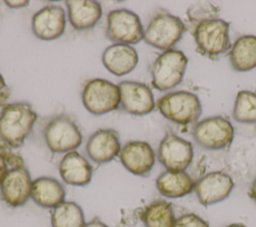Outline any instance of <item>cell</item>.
I'll return each mask as SVG.
<instances>
[{
  "label": "cell",
  "mask_w": 256,
  "mask_h": 227,
  "mask_svg": "<svg viewBox=\"0 0 256 227\" xmlns=\"http://www.w3.org/2000/svg\"><path fill=\"white\" fill-rule=\"evenodd\" d=\"M37 118V113L28 102L5 104L0 111V141L10 148H20Z\"/></svg>",
  "instance_id": "cell-1"
},
{
  "label": "cell",
  "mask_w": 256,
  "mask_h": 227,
  "mask_svg": "<svg viewBox=\"0 0 256 227\" xmlns=\"http://www.w3.org/2000/svg\"><path fill=\"white\" fill-rule=\"evenodd\" d=\"M157 108L163 117L180 125L195 123L202 114L198 96L184 90L165 94L158 99Z\"/></svg>",
  "instance_id": "cell-2"
},
{
  "label": "cell",
  "mask_w": 256,
  "mask_h": 227,
  "mask_svg": "<svg viewBox=\"0 0 256 227\" xmlns=\"http://www.w3.org/2000/svg\"><path fill=\"white\" fill-rule=\"evenodd\" d=\"M230 24L220 18L200 22L193 28V37L197 51L210 58L217 59L230 47Z\"/></svg>",
  "instance_id": "cell-3"
},
{
  "label": "cell",
  "mask_w": 256,
  "mask_h": 227,
  "mask_svg": "<svg viewBox=\"0 0 256 227\" xmlns=\"http://www.w3.org/2000/svg\"><path fill=\"white\" fill-rule=\"evenodd\" d=\"M43 137L53 153H68L82 143V134L76 122L66 114L50 118L43 128Z\"/></svg>",
  "instance_id": "cell-4"
},
{
  "label": "cell",
  "mask_w": 256,
  "mask_h": 227,
  "mask_svg": "<svg viewBox=\"0 0 256 227\" xmlns=\"http://www.w3.org/2000/svg\"><path fill=\"white\" fill-rule=\"evenodd\" d=\"M188 59L176 49H169L158 55L150 67L152 85L159 91H166L181 83Z\"/></svg>",
  "instance_id": "cell-5"
},
{
  "label": "cell",
  "mask_w": 256,
  "mask_h": 227,
  "mask_svg": "<svg viewBox=\"0 0 256 227\" xmlns=\"http://www.w3.org/2000/svg\"><path fill=\"white\" fill-rule=\"evenodd\" d=\"M81 99L88 112L93 115H104L119 107V87L106 79H89L83 85Z\"/></svg>",
  "instance_id": "cell-6"
},
{
  "label": "cell",
  "mask_w": 256,
  "mask_h": 227,
  "mask_svg": "<svg viewBox=\"0 0 256 227\" xmlns=\"http://www.w3.org/2000/svg\"><path fill=\"white\" fill-rule=\"evenodd\" d=\"M186 30L183 21L168 12L156 14L144 30V40L150 46L169 50L181 39Z\"/></svg>",
  "instance_id": "cell-7"
},
{
  "label": "cell",
  "mask_w": 256,
  "mask_h": 227,
  "mask_svg": "<svg viewBox=\"0 0 256 227\" xmlns=\"http://www.w3.org/2000/svg\"><path fill=\"white\" fill-rule=\"evenodd\" d=\"M105 34L114 43L133 45L144 39V28L135 12L115 9L107 15Z\"/></svg>",
  "instance_id": "cell-8"
},
{
  "label": "cell",
  "mask_w": 256,
  "mask_h": 227,
  "mask_svg": "<svg viewBox=\"0 0 256 227\" xmlns=\"http://www.w3.org/2000/svg\"><path fill=\"white\" fill-rule=\"evenodd\" d=\"M193 138L202 148L221 150L232 143L234 127L229 120L222 116H211L195 125Z\"/></svg>",
  "instance_id": "cell-9"
},
{
  "label": "cell",
  "mask_w": 256,
  "mask_h": 227,
  "mask_svg": "<svg viewBox=\"0 0 256 227\" xmlns=\"http://www.w3.org/2000/svg\"><path fill=\"white\" fill-rule=\"evenodd\" d=\"M194 156L192 143L168 132L158 147V160L169 171H185Z\"/></svg>",
  "instance_id": "cell-10"
},
{
  "label": "cell",
  "mask_w": 256,
  "mask_h": 227,
  "mask_svg": "<svg viewBox=\"0 0 256 227\" xmlns=\"http://www.w3.org/2000/svg\"><path fill=\"white\" fill-rule=\"evenodd\" d=\"M31 175L24 166L10 169L0 182V197L10 207H20L31 198Z\"/></svg>",
  "instance_id": "cell-11"
},
{
  "label": "cell",
  "mask_w": 256,
  "mask_h": 227,
  "mask_svg": "<svg viewBox=\"0 0 256 227\" xmlns=\"http://www.w3.org/2000/svg\"><path fill=\"white\" fill-rule=\"evenodd\" d=\"M120 105L124 111L136 116L151 113L155 108L153 93L148 85L137 81H122L118 84Z\"/></svg>",
  "instance_id": "cell-12"
},
{
  "label": "cell",
  "mask_w": 256,
  "mask_h": 227,
  "mask_svg": "<svg viewBox=\"0 0 256 227\" xmlns=\"http://www.w3.org/2000/svg\"><path fill=\"white\" fill-rule=\"evenodd\" d=\"M234 188L232 177L224 171H212L195 182L194 191L203 206L225 200Z\"/></svg>",
  "instance_id": "cell-13"
},
{
  "label": "cell",
  "mask_w": 256,
  "mask_h": 227,
  "mask_svg": "<svg viewBox=\"0 0 256 227\" xmlns=\"http://www.w3.org/2000/svg\"><path fill=\"white\" fill-rule=\"evenodd\" d=\"M66 27V12L55 4L47 5L37 11L31 19L33 34L40 40L50 41L61 37Z\"/></svg>",
  "instance_id": "cell-14"
},
{
  "label": "cell",
  "mask_w": 256,
  "mask_h": 227,
  "mask_svg": "<svg viewBox=\"0 0 256 227\" xmlns=\"http://www.w3.org/2000/svg\"><path fill=\"white\" fill-rule=\"evenodd\" d=\"M119 159L128 172L136 176H146L154 167L155 152L148 142L132 140L121 147Z\"/></svg>",
  "instance_id": "cell-15"
},
{
  "label": "cell",
  "mask_w": 256,
  "mask_h": 227,
  "mask_svg": "<svg viewBox=\"0 0 256 227\" xmlns=\"http://www.w3.org/2000/svg\"><path fill=\"white\" fill-rule=\"evenodd\" d=\"M85 149L89 159L97 164L112 161L121 150L118 132L111 128L96 130L89 136Z\"/></svg>",
  "instance_id": "cell-16"
},
{
  "label": "cell",
  "mask_w": 256,
  "mask_h": 227,
  "mask_svg": "<svg viewBox=\"0 0 256 227\" xmlns=\"http://www.w3.org/2000/svg\"><path fill=\"white\" fill-rule=\"evenodd\" d=\"M58 169L62 180L72 186H86L92 180V165L76 150L65 153Z\"/></svg>",
  "instance_id": "cell-17"
},
{
  "label": "cell",
  "mask_w": 256,
  "mask_h": 227,
  "mask_svg": "<svg viewBox=\"0 0 256 227\" xmlns=\"http://www.w3.org/2000/svg\"><path fill=\"white\" fill-rule=\"evenodd\" d=\"M138 60L135 48L127 44L114 43L102 53L104 67L116 76H123L133 71L138 64Z\"/></svg>",
  "instance_id": "cell-18"
},
{
  "label": "cell",
  "mask_w": 256,
  "mask_h": 227,
  "mask_svg": "<svg viewBox=\"0 0 256 227\" xmlns=\"http://www.w3.org/2000/svg\"><path fill=\"white\" fill-rule=\"evenodd\" d=\"M71 26L79 31L93 28L102 17V6L94 0H68L65 2Z\"/></svg>",
  "instance_id": "cell-19"
},
{
  "label": "cell",
  "mask_w": 256,
  "mask_h": 227,
  "mask_svg": "<svg viewBox=\"0 0 256 227\" xmlns=\"http://www.w3.org/2000/svg\"><path fill=\"white\" fill-rule=\"evenodd\" d=\"M65 188L54 177L41 176L33 180L31 199L40 207L53 209L65 201Z\"/></svg>",
  "instance_id": "cell-20"
},
{
  "label": "cell",
  "mask_w": 256,
  "mask_h": 227,
  "mask_svg": "<svg viewBox=\"0 0 256 227\" xmlns=\"http://www.w3.org/2000/svg\"><path fill=\"white\" fill-rule=\"evenodd\" d=\"M155 185L162 196L181 198L194 190L195 182L185 171L166 170L156 178Z\"/></svg>",
  "instance_id": "cell-21"
},
{
  "label": "cell",
  "mask_w": 256,
  "mask_h": 227,
  "mask_svg": "<svg viewBox=\"0 0 256 227\" xmlns=\"http://www.w3.org/2000/svg\"><path fill=\"white\" fill-rule=\"evenodd\" d=\"M229 59L235 71L246 72L256 68V36L239 37L232 45Z\"/></svg>",
  "instance_id": "cell-22"
},
{
  "label": "cell",
  "mask_w": 256,
  "mask_h": 227,
  "mask_svg": "<svg viewBox=\"0 0 256 227\" xmlns=\"http://www.w3.org/2000/svg\"><path fill=\"white\" fill-rule=\"evenodd\" d=\"M141 220L144 227H173L176 218L171 203L155 200L145 207Z\"/></svg>",
  "instance_id": "cell-23"
},
{
  "label": "cell",
  "mask_w": 256,
  "mask_h": 227,
  "mask_svg": "<svg viewBox=\"0 0 256 227\" xmlns=\"http://www.w3.org/2000/svg\"><path fill=\"white\" fill-rule=\"evenodd\" d=\"M50 221L52 227H84L86 224L82 208L74 201H64L53 208Z\"/></svg>",
  "instance_id": "cell-24"
},
{
  "label": "cell",
  "mask_w": 256,
  "mask_h": 227,
  "mask_svg": "<svg viewBox=\"0 0 256 227\" xmlns=\"http://www.w3.org/2000/svg\"><path fill=\"white\" fill-rule=\"evenodd\" d=\"M233 118L239 123H256V93L247 90L237 93L233 106Z\"/></svg>",
  "instance_id": "cell-25"
},
{
  "label": "cell",
  "mask_w": 256,
  "mask_h": 227,
  "mask_svg": "<svg viewBox=\"0 0 256 227\" xmlns=\"http://www.w3.org/2000/svg\"><path fill=\"white\" fill-rule=\"evenodd\" d=\"M219 7L211 3H196L190 5L187 9V17L193 28L200 22L219 18Z\"/></svg>",
  "instance_id": "cell-26"
},
{
  "label": "cell",
  "mask_w": 256,
  "mask_h": 227,
  "mask_svg": "<svg viewBox=\"0 0 256 227\" xmlns=\"http://www.w3.org/2000/svg\"><path fill=\"white\" fill-rule=\"evenodd\" d=\"M11 149L5 144H0V182L10 169L23 165L22 157Z\"/></svg>",
  "instance_id": "cell-27"
},
{
  "label": "cell",
  "mask_w": 256,
  "mask_h": 227,
  "mask_svg": "<svg viewBox=\"0 0 256 227\" xmlns=\"http://www.w3.org/2000/svg\"><path fill=\"white\" fill-rule=\"evenodd\" d=\"M173 227H210L209 223L194 213H187L176 218Z\"/></svg>",
  "instance_id": "cell-28"
},
{
  "label": "cell",
  "mask_w": 256,
  "mask_h": 227,
  "mask_svg": "<svg viewBox=\"0 0 256 227\" xmlns=\"http://www.w3.org/2000/svg\"><path fill=\"white\" fill-rule=\"evenodd\" d=\"M11 95V89L5 82L3 76L0 74V106H4L7 104L8 99Z\"/></svg>",
  "instance_id": "cell-29"
},
{
  "label": "cell",
  "mask_w": 256,
  "mask_h": 227,
  "mask_svg": "<svg viewBox=\"0 0 256 227\" xmlns=\"http://www.w3.org/2000/svg\"><path fill=\"white\" fill-rule=\"evenodd\" d=\"M4 3L8 6V7H10V8H21V7H25V6H27V5H29V1H21V0H17V1H15V0H12V1H10V0H6V1H4Z\"/></svg>",
  "instance_id": "cell-30"
},
{
  "label": "cell",
  "mask_w": 256,
  "mask_h": 227,
  "mask_svg": "<svg viewBox=\"0 0 256 227\" xmlns=\"http://www.w3.org/2000/svg\"><path fill=\"white\" fill-rule=\"evenodd\" d=\"M84 227H109V226L105 224L103 221H101L98 217H95L89 222H86Z\"/></svg>",
  "instance_id": "cell-31"
},
{
  "label": "cell",
  "mask_w": 256,
  "mask_h": 227,
  "mask_svg": "<svg viewBox=\"0 0 256 227\" xmlns=\"http://www.w3.org/2000/svg\"><path fill=\"white\" fill-rule=\"evenodd\" d=\"M249 195L250 197L253 199V201L256 203V178L253 180L251 187H250V191H249Z\"/></svg>",
  "instance_id": "cell-32"
},
{
  "label": "cell",
  "mask_w": 256,
  "mask_h": 227,
  "mask_svg": "<svg viewBox=\"0 0 256 227\" xmlns=\"http://www.w3.org/2000/svg\"><path fill=\"white\" fill-rule=\"evenodd\" d=\"M225 227H246V226L244 224H242V223H232V224H229V225H227Z\"/></svg>",
  "instance_id": "cell-33"
}]
</instances>
